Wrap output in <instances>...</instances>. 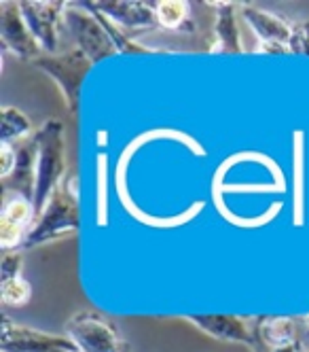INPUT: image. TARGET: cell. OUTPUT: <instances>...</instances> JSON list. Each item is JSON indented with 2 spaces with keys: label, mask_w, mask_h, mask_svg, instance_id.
I'll return each mask as SVG.
<instances>
[{
  "label": "cell",
  "mask_w": 309,
  "mask_h": 352,
  "mask_svg": "<svg viewBox=\"0 0 309 352\" xmlns=\"http://www.w3.org/2000/svg\"><path fill=\"white\" fill-rule=\"evenodd\" d=\"M66 331L81 352H123V344L115 329L95 314L81 312L72 316Z\"/></svg>",
  "instance_id": "277c9868"
},
{
  "label": "cell",
  "mask_w": 309,
  "mask_h": 352,
  "mask_svg": "<svg viewBox=\"0 0 309 352\" xmlns=\"http://www.w3.org/2000/svg\"><path fill=\"white\" fill-rule=\"evenodd\" d=\"M0 9H3L0 11V34H3L5 45L17 56L34 60L38 56V41L32 36L30 28L25 26L19 5L3 3Z\"/></svg>",
  "instance_id": "ba28073f"
},
{
  "label": "cell",
  "mask_w": 309,
  "mask_h": 352,
  "mask_svg": "<svg viewBox=\"0 0 309 352\" xmlns=\"http://www.w3.org/2000/svg\"><path fill=\"white\" fill-rule=\"evenodd\" d=\"M30 132V121L25 119L17 109H5L3 111V144H9L11 140H19Z\"/></svg>",
  "instance_id": "5bb4252c"
},
{
  "label": "cell",
  "mask_w": 309,
  "mask_h": 352,
  "mask_svg": "<svg viewBox=\"0 0 309 352\" xmlns=\"http://www.w3.org/2000/svg\"><path fill=\"white\" fill-rule=\"evenodd\" d=\"M256 333H259L261 344L267 346L269 350L284 348V346L299 342V329L293 318H282V316L265 318V320H261Z\"/></svg>",
  "instance_id": "7c38bea8"
},
{
  "label": "cell",
  "mask_w": 309,
  "mask_h": 352,
  "mask_svg": "<svg viewBox=\"0 0 309 352\" xmlns=\"http://www.w3.org/2000/svg\"><path fill=\"white\" fill-rule=\"evenodd\" d=\"M28 297H30V285L25 280L15 278L9 283H3V301L7 306H21L28 301Z\"/></svg>",
  "instance_id": "e0dca14e"
},
{
  "label": "cell",
  "mask_w": 309,
  "mask_h": 352,
  "mask_svg": "<svg viewBox=\"0 0 309 352\" xmlns=\"http://www.w3.org/2000/svg\"><path fill=\"white\" fill-rule=\"evenodd\" d=\"M91 9H98L113 17L117 23L127 28H150L157 21V11H150V5L144 3H87Z\"/></svg>",
  "instance_id": "8fae6325"
},
{
  "label": "cell",
  "mask_w": 309,
  "mask_h": 352,
  "mask_svg": "<svg viewBox=\"0 0 309 352\" xmlns=\"http://www.w3.org/2000/svg\"><path fill=\"white\" fill-rule=\"evenodd\" d=\"M189 320L193 324H197L199 329L208 331L212 338H218L225 342H240V344H248V346H261L259 333H254L250 329L248 320H244V318L210 314V316H189Z\"/></svg>",
  "instance_id": "9c48e42d"
},
{
  "label": "cell",
  "mask_w": 309,
  "mask_h": 352,
  "mask_svg": "<svg viewBox=\"0 0 309 352\" xmlns=\"http://www.w3.org/2000/svg\"><path fill=\"white\" fill-rule=\"evenodd\" d=\"M244 17L256 32V36L263 41V45H271V52H286V49H290L293 26L288 21L261 9H246Z\"/></svg>",
  "instance_id": "30bf717a"
},
{
  "label": "cell",
  "mask_w": 309,
  "mask_h": 352,
  "mask_svg": "<svg viewBox=\"0 0 309 352\" xmlns=\"http://www.w3.org/2000/svg\"><path fill=\"white\" fill-rule=\"evenodd\" d=\"M17 164V153L11 144H3V151H0V176L3 179H9V174H13Z\"/></svg>",
  "instance_id": "44dd1931"
},
{
  "label": "cell",
  "mask_w": 309,
  "mask_h": 352,
  "mask_svg": "<svg viewBox=\"0 0 309 352\" xmlns=\"http://www.w3.org/2000/svg\"><path fill=\"white\" fill-rule=\"evenodd\" d=\"M21 242V225H15L7 219L0 221V244L5 248L17 246Z\"/></svg>",
  "instance_id": "ffe728a7"
},
{
  "label": "cell",
  "mask_w": 309,
  "mask_h": 352,
  "mask_svg": "<svg viewBox=\"0 0 309 352\" xmlns=\"http://www.w3.org/2000/svg\"><path fill=\"white\" fill-rule=\"evenodd\" d=\"M187 5L178 3V0H168V3H159L154 7L157 11V21L163 28H178L183 26V21L187 19Z\"/></svg>",
  "instance_id": "9a60e30c"
},
{
  "label": "cell",
  "mask_w": 309,
  "mask_h": 352,
  "mask_svg": "<svg viewBox=\"0 0 309 352\" xmlns=\"http://www.w3.org/2000/svg\"><path fill=\"white\" fill-rule=\"evenodd\" d=\"M38 144L36 162V189H34V214H43L54 193L60 189L58 183L64 174V132L58 121H47L34 136Z\"/></svg>",
  "instance_id": "6da1fadb"
},
{
  "label": "cell",
  "mask_w": 309,
  "mask_h": 352,
  "mask_svg": "<svg viewBox=\"0 0 309 352\" xmlns=\"http://www.w3.org/2000/svg\"><path fill=\"white\" fill-rule=\"evenodd\" d=\"M25 26L30 28L32 36L43 45L47 52H56L58 45V19L62 3H17Z\"/></svg>",
  "instance_id": "52a82bcc"
},
{
  "label": "cell",
  "mask_w": 309,
  "mask_h": 352,
  "mask_svg": "<svg viewBox=\"0 0 309 352\" xmlns=\"http://www.w3.org/2000/svg\"><path fill=\"white\" fill-rule=\"evenodd\" d=\"M3 350L5 352H81L72 340L47 336L3 320Z\"/></svg>",
  "instance_id": "5b68a950"
},
{
  "label": "cell",
  "mask_w": 309,
  "mask_h": 352,
  "mask_svg": "<svg viewBox=\"0 0 309 352\" xmlns=\"http://www.w3.org/2000/svg\"><path fill=\"white\" fill-rule=\"evenodd\" d=\"M66 26L72 38L79 45V49L85 54L89 62H100L102 58H108L117 54L119 49L108 32V28L102 21L93 17V13H83L74 7H68L64 11Z\"/></svg>",
  "instance_id": "3957f363"
},
{
  "label": "cell",
  "mask_w": 309,
  "mask_h": 352,
  "mask_svg": "<svg viewBox=\"0 0 309 352\" xmlns=\"http://www.w3.org/2000/svg\"><path fill=\"white\" fill-rule=\"evenodd\" d=\"M34 64L38 68H43L45 72H49L51 77L58 81V85L66 94V100H68L70 109H74L76 107V96H79L81 81L85 77L89 64H91L85 58V54L81 52V49H76V52H70L66 56H60V58L36 60Z\"/></svg>",
  "instance_id": "8992f818"
},
{
  "label": "cell",
  "mask_w": 309,
  "mask_h": 352,
  "mask_svg": "<svg viewBox=\"0 0 309 352\" xmlns=\"http://www.w3.org/2000/svg\"><path fill=\"white\" fill-rule=\"evenodd\" d=\"M290 49L297 54L309 56V21H299L293 26V41Z\"/></svg>",
  "instance_id": "ac0fdd59"
},
{
  "label": "cell",
  "mask_w": 309,
  "mask_h": 352,
  "mask_svg": "<svg viewBox=\"0 0 309 352\" xmlns=\"http://www.w3.org/2000/svg\"><path fill=\"white\" fill-rule=\"evenodd\" d=\"M21 270V255L17 250H7L3 255V265H0V274H3V283L15 280Z\"/></svg>",
  "instance_id": "d6986e66"
},
{
  "label": "cell",
  "mask_w": 309,
  "mask_h": 352,
  "mask_svg": "<svg viewBox=\"0 0 309 352\" xmlns=\"http://www.w3.org/2000/svg\"><path fill=\"white\" fill-rule=\"evenodd\" d=\"M218 7V23L216 32L227 52H240V34L236 26V15L231 11V5H216Z\"/></svg>",
  "instance_id": "4fadbf2b"
},
{
  "label": "cell",
  "mask_w": 309,
  "mask_h": 352,
  "mask_svg": "<svg viewBox=\"0 0 309 352\" xmlns=\"http://www.w3.org/2000/svg\"><path fill=\"white\" fill-rule=\"evenodd\" d=\"M70 230H79V210H76V197L60 187L54 197H51V202L47 204V208L43 210L38 223L34 228L28 232L23 240V246L28 248L32 244H38V242H45L54 236H60V234H66Z\"/></svg>",
  "instance_id": "7a4b0ae2"
},
{
  "label": "cell",
  "mask_w": 309,
  "mask_h": 352,
  "mask_svg": "<svg viewBox=\"0 0 309 352\" xmlns=\"http://www.w3.org/2000/svg\"><path fill=\"white\" fill-rule=\"evenodd\" d=\"M32 214H34V206H32L30 199H25V197L17 195L15 199H11V202L7 204L3 219L11 221V223H15V225H23V223H28V221H30Z\"/></svg>",
  "instance_id": "2e32d148"
}]
</instances>
